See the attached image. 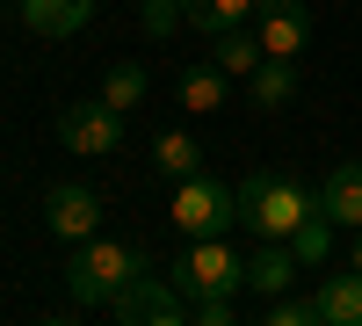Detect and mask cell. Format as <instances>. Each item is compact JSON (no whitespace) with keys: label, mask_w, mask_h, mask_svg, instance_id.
<instances>
[{"label":"cell","mask_w":362,"mask_h":326,"mask_svg":"<svg viewBox=\"0 0 362 326\" xmlns=\"http://www.w3.org/2000/svg\"><path fill=\"white\" fill-rule=\"evenodd\" d=\"M312 211H319V189L305 174H290V167H268V174L254 167L247 182H239V225H247L254 240H290Z\"/></svg>","instance_id":"6da1fadb"},{"label":"cell","mask_w":362,"mask_h":326,"mask_svg":"<svg viewBox=\"0 0 362 326\" xmlns=\"http://www.w3.org/2000/svg\"><path fill=\"white\" fill-rule=\"evenodd\" d=\"M153 261H145L131 240H109V232H95V240H80L66 254V290H73V305H109L116 290H124L131 276H145Z\"/></svg>","instance_id":"7a4b0ae2"},{"label":"cell","mask_w":362,"mask_h":326,"mask_svg":"<svg viewBox=\"0 0 362 326\" xmlns=\"http://www.w3.org/2000/svg\"><path fill=\"white\" fill-rule=\"evenodd\" d=\"M167 276H174L181 298H239V290H247V254H239L225 232L218 240H189V254H181Z\"/></svg>","instance_id":"3957f363"},{"label":"cell","mask_w":362,"mask_h":326,"mask_svg":"<svg viewBox=\"0 0 362 326\" xmlns=\"http://www.w3.org/2000/svg\"><path fill=\"white\" fill-rule=\"evenodd\" d=\"M174 232L181 240H218V232L239 225V189L210 182V174H189V182H174Z\"/></svg>","instance_id":"277c9868"},{"label":"cell","mask_w":362,"mask_h":326,"mask_svg":"<svg viewBox=\"0 0 362 326\" xmlns=\"http://www.w3.org/2000/svg\"><path fill=\"white\" fill-rule=\"evenodd\" d=\"M58 145H66L73 160H109V153H124V109H109L102 95H95V102H66V109H58Z\"/></svg>","instance_id":"5b68a950"},{"label":"cell","mask_w":362,"mask_h":326,"mask_svg":"<svg viewBox=\"0 0 362 326\" xmlns=\"http://www.w3.org/2000/svg\"><path fill=\"white\" fill-rule=\"evenodd\" d=\"M109 312L124 319V326H181V319H189V298L174 290V276H153V269H145V276H131V283L109 298Z\"/></svg>","instance_id":"8992f818"},{"label":"cell","mask_w":362,"mask_h":326,"mask_svg":"<svg viewBox=\"0 0 362 326\" xmlns=\"http://www.w3.org/2000/svg\"><path fill=\"white\" fill-rule=\"evenodd\" d=\"M44 225H51L66 247L95 240V232H102V196L87 189V182H51V196H44Z\"/></svg>","instance_id":"52a82bcc"},{"label":"cell","mask_w":362,"mask_h":326,"mask_svg":"<svg viewBox=\"0 0 362 326\" xmlns=\"http://www.w3.org/2000/svg\"><path fill=\"white\" fill-rule=\"evenodd\" d=\"M95 8H102V0H15V15L37 29V37H51V44L80 37V29L95 22Z\"/></svg>","instance_id":"ba28073f"},{"label":"cell","mask_w":362,"mask_h":326,"mask_svg":"<svg viewBox=\"0 0 362 326\" xmlns=\"http://www.w3.org/2000/svg\"><path fill=\"white\" fill-rule=\"evenodd\" d=\"M319 211L334 218L341 232H362V160H334L319 182Z\"/></svg>","instance_id":"9c48e42d"},{"label":"cell","mask_w":362,"mask_h":326,"mask_svg":"<svg viewBox=\"0 0 362 326\" xmlns=\"http://www.w3.org/2000/svg\"><path fill=\"white\" fill-rule=\"evenodd\" d=\"M297 269H305V261L290 254V240H254V254H247V290H254V298H283V290L297 283Z\"/></svg>","instance_id":"30bf717a"},{"label":"cell","mask_w":362,"mask_h":326,"mask_svg":"<svg viewBox=\"0 0 362 326\" xmlns=\"http://www.w3.org/2000/svg\"><path fill=\"white\" fill-rule=\"evenodd\" d=\"M261 51H268V58H305V51H312V8H305V0L261 15Z\"/></svg>","instance_id":"8fae6325"},{"label":"cell","mask_w":362,"mask_h":326,"mask_svg":"<svg viewBox=\"0 0 362 326\" xmlns=\"http://www.w3.org/2000/svg\"><path fill=\"white\" fill-rule=\"evenodd\" d=\"M247 102H254V109L297 102V58H261V66L247 73Z\"/></svg>","instance_id":"7c38bea8"},{"label":"cell","mask_w":362,"mask_h":326,"mask_svg":"<svg viewBox=\"0 0 362 326\" xmlns=\"http://www.w3.org/2000/svg\"><path fill=\"white\" fill-rule=\"evenodd\" d=\"M210 58H218L232 80H247L261 58H268V51H261V29H247V22H239V29H218V37H210Z\"/></svg>","instance_id":"4fadbf2b"},{"label":"cell","mask_w":362,"mask_h":326,"mask_svg":"<svg viewBox=\"0 0 362 326\" xmlns=\"http://www.w3.org/2000/svg\"><path fill=\"white\" fill-rule=\"evenodd\" d=\"M319 326H362V269L319 283Z\"/></svg>","instance_id":"5bb4252c"},{"label":"cell","mask_w":362,"mask_h":326,"mask_svg":"<svg viewBox=\"0 0 362 326\" xmlns=\"http://www.w3.org/2000/svg\"><path fill=\"white\" fill-rule=\"evenodd\" d=\"M225 66L218 58H203V66H181V109H196V116H210V109H225Z\"/></svg>","instance_id":"9a60e30c"},{"label":"cell","mask_w":362,"mask_h":326,"mask_svg":"<svg viewBox=\"0 0 362 326\" xmlns=\"http://www.w3.org/2000/svg\"><path fill=\"white\" fill-rule=\"evenodd\" d=\"M145 95H153V73H145L138 58H116V66L102 73V102H109V109H124V116H131Z\"/></svg>","instance_id":"2e32d148"},{"label":"cell","mask_w":362,"mask_h":326,"mask_svg":"<svg viewBox=\"0 0 362 326\" xmlns=\"http://www.w3.org/2000/svg\"><path fill=\"white\" fill-rule=\"evenodd\" d=\"M153 167L167 174V182H189V174H203V145L189 131H160L153 138Z\"/></svg>","instance_id":"e0dca14e"},{"label":"cell","mask_w":362,"mask_h":326,"mask_svg":"<svg viewBox=\"0 0 362 326\" xmlns=\"http://www.w3.org/2000/svg\"><path fill=\"white\" fill-rule=\"evenodd\" d=\"M181 15H189V29L218 37V29H239V22L254 15V0H181Z\"/></svg>","instance_id":"ac0fdd59"},{"label":"cell","mask_w":362,"mask_h":326,"mask_svg":"<svg viewBox=\"0 0 362 326\" xmlns=\"http://www.w3.org/2000/svg\"><path fill=\"white\" fill-rule=\"evenodd\" d=\"M334 232H341L334 218H326V211H312L305 225H297V232H290V254H297V261H305V269H319V261H326V254H334Z\"/></svg>","instance_id":"d6986e66"},{"label":"cell","mask_w":362,"mask_h":326,"mask_svg":"<svg viewBox=\"0 0 362 326\" xmlns=\"http://www.w3.org/2000/svg\"><path fill=\"white\" fill-rule=\"evenodd\" d=\"M268 326H319V290L312 298H297V290H283V298H268V312H261Z\"/></svg>","instance_id":"ffe728a7"},{"label":"cell","mask_w":362,"mask_h":326,"mask_svg":"<svg viewBox=\"0 0 362 326\" xmlns=\"http://www.w3.org/2000/svg\"><path fill=\"white\" fill-rule=\"evenodd\" d=\"M189 319H196V326H232L239 305H232V298H189Z\"/></svg>","instance_id":"44dd1931"},{"label":"cell","mask_w":362,"mask_h":326,"mask_svg":"<svg viewBox=\"0 0 362 326\" xmlns=\"http://www.w3.org/2000/svg\"><path fill=\"white\" fill-rule=\"evenodd\" d=\"M181 22H189V15H181V0H145V29H153V37H174Z\"/></svg>","instance_id":"7402d4cb"},{"label":"cell","mask_w":362,"mask_h":326,"mask_svg":"<svg viewBox=\"0 0 362 326\" xmlns=\"http://www.w3.org/2000/svg\"><path fill=\"white\" fill-rule=\"evenodd\" d=\"M254 8H261V15H268V8H290V0H254Z\"/></svg>","instance_id":"603a6c76"},{"label":"cell","mask_w":362,"mask_h":326,"mask_svg":"<svg viewBox=\"0 0 362 326\" xmlns=\"http://www.w3.org/2000/svg\"><path fill=\"white\" fill-rule=\"evenodd\" d=\"M355 269H362V240H355Z\"/></svg>","instance_id":"cb8c5ba5"},{"label":"cell","mask_w":362,"mask_h":326,"mask_svg":"<svg viewBox=\"0 0 362 326\" xmlns=\"http://www.w3.org/2000/svg\"><path fill=\"white\" fill-rule=\"evenodd\" d=\"M138 8H145V0H138Z\"/></svg>","instance_id":"d4e9b609"}]
</instances>
